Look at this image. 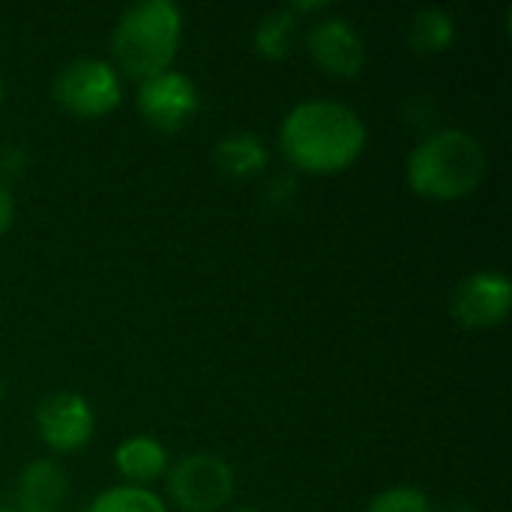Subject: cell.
I'll return each mask as SVG.
<instances>
[{
    "mask_svg": "<svg viewBox=\"0 0 512 512\" xmlns=\"http://www.w3.org/2000/svg\"><path fill=\"white\" fill-rule=\"evenodd\" d=\"M279 141L291 165L309 174H336L363 153L366 126L354 108L312 99L285 114Z\"/></svg>",
    "mask_w": 512,
    "mask_h": 512,
    "instance_id": "obj_1",
    "label": "cell"
},
{
    "mask_svg": "<svg viewBox=\"0 0 512 512\" xmlns=\"http://www.w3.org/2000/svg\"><path fill=\"white\" fill-rule=\"evenodd\" d=\"M483 144L462 129H441L420 141L408 156V186L432 201H456L471 195L486 177Z\"/></svg>",
    "mask_w": 512,
    "mask_h": 512,
    "instance_id": "obj_2",
    "label": "cell"
},
{
    "mask_svg": "<svg viewBox=\"0 0 512 512\" xmlns=\"http://www.w3.org/2000/svg\"><path fill=\"white\" fill-rule=\"evenodd\" d=\"M183 15L171 0H138L132 3L111 36V51L123 75L147 81L165 72L177 54Z\"/></svg>",
    "mask_w": 512,
    "mask_h": 512,
    "instance_id": "obj_3",
    "label": "cell"
},
{
    "mask_svg": "<svg viewBox=\"0 0 512 512\" xmlns=\"http://www.w3.org/2000/svg\"><path fill=\"white\" fill-rule=\"evenodd\" d=\"M123 87L111 63L99 57H78L66 63L54 81V99L75 117H102L120 105Z\"/></svg>",
    "mask_w": 512,
    "mask_h": 512,
    "instance_id": "obj_4",
    "label": "cell"
},
{
    "mask_svg": "<svg viewBox=\"0 0 512 512\" xmlns=\"http://www.w3.org/2000/svg\"><path fill=\"white\" fill-rule=\"evenodd\" d=\"M168 495L183 512H216L234 498V471L213 453H192L168 471Z\"/></svg>",
    "mask_w": 512,
    "mask_h": 512,
    "instance_id": "obj_5",
    "label": "cell"
},
{
    "mask_svg": "<svg viewBox=\"0 0 512 512\" xmlns=\"http://www.w3.org/2000/svg\"><path fill=\"white\" fill-rule=\"evenodd\" d=\"M201 108V93L195 81L183 72L165 69L138 87V111L159 132L183 129Z\"/></svg>",
    "mask_w": 512,
    "mask_h": 512,
    "instance_id": "obj_6",
    "label": "cell"
},
{
    "mask_svg": "<svg viewBox=\"0 0 512 512\" xmlns=\"http://www.w3.org/2000/svg\"><path fill=\"white\" fill-rule=\"evenodd\" d=\"M512 306V285L504 273H471L453 288L450 312L468 330H483L507 321Z\"/></svg>",
    "mask_w": 512,
    "mask_h": 512,
    "instance_id": "obj_7",
    "label": "cell"
},
{
    "mask_svg": "<svg viewBox=\"0 0 512 512\" xmlns=\"http://www.w3.org/2000/svg\"><path fill=\"white\" fill-rule=\"evenodd\" d=\"M36 429L54 453H75L93 438L96 417L84 396L51 393L36 408Z\"/></svg>",
    "mask_w": 512,
    "mask_h": 512,
    "instance_id": "obj_8",
    "label": "cell"
},
{
    "mask_svg": "<svg viewBox=\"0 0 512 512\" xmlns=\"http://www.w3.org/2000/svg\"><path fill=\"white\" fill-rule=\"evenodd\" d=\"M312 60L333 78H354L366 63V42L345 18H321L306 36Z\"/></svg>",
    "mask_w": 512,
    "mask_h": 512,
    "instance_id": "obj_9",
    "label": "cell"
},
{
    "mask_svg": "<svg viewBox=\"0 0 512 512\" xmlns=\"http://www.w3.org/2000/svg\"><path fill=\"white\" fill-rule=\"evenodd\" d=\"M66 498V477L51 459L30 462L15 489V510L18 512H57Z\"/></svg>",
    "mask_w": 512,
    "mask_h": 512,
    "instance_id": "obj_10",
    "label": "cell"
},
{
    "mask_svg": "<svg viewBox=\"0 0 512 512\" xmlns=\"http://www.w3.org/2000/svg\"><path fill=\"white\" fill-rule=\"evenodd\" d=\"M114 465L129 486L147 489V483L168 474V450L150 435H135L114 450Z\"/></svg>",
    "mask_w": 512,
    "mask_h": 512,
    "instance_id": "obj_11",
    "label": "cell"
},
{
    "mask_svg": "<svg viewBox=\"0 0 512 512\" xmlns=\"http://www.w3.org/2000/svg\"><path fill=\"white\" fill-rule=\"evenodd\" d=\"M213 159L222 168V174H228L234 180H246V177H255L267 168V147L258 135L234 132L216 144Z\"/></svg>",
    "mask_w": 512,
    "mask_h": 512,
    "instance_id": "obj_12",
    "label": "cell"
},
{
    "mask_svg": "<svg viewBox=\"0 0 512 512\" xmlns=\"http://www.w3.org/2000/svg\"><path fill=\"white\" fill-rule=\"evenodd\" d=\"M453 39L456 21L441 6H423L408 27V42L417 54H441L453 45Z\"/></svg>",
    "mask_w": 512,
    "mask_h": 512,
    "instance_id": "obj_13",
    "label": "cell"
},
{
    "mask_svg": "<svg viewBox=\"0 0 512 512\" xmlns=\"http://www.w3.org/2000/svg\"><path fill=\"white\" fill-rule=\"evenodd\" d=\"M294 39H297V15L291 12V6L267 12L255 27V48L267 60L288 57L294 48Z\"/></svg>",
    "mask_w": 512,
    "mask_h": 512,
    "instance_id": "obj_14",
    "label": "cell"
},
{
    "mask_svg": "<svg viewBox=\"0 0 512 512\" xmlns=\"http://www.w3.org/2000/svg\"><path fill=\"white\" fill-rule=\"evenodd\" d=\"M87 512H168L165 504L150 492L138 486H114L93 498Z\"/></svg>",
    "mask_w": 512,
    "mask_h": 512,
    "instance_id": "obj_15",
    "label": "cell"
},
{
    "mask_svg": "<svg viewBox=\"0 0 512 512\" xmlns=\"http://www.w3.org/2000/svg\"><path fill=\"white\" fill-rule=\"evenodd\" d=\"M366 512H435L432 510V501L420 492V489H411V486H396V489H387L381 492Z\"/></svg>",
    "mask_w": 512,
    "mask_h": 512,
    "instance_id": "obj_16",
    "label": "cell"
},
{
    "mask_svg": "<svg viewBox=\"0 0 512 512\" xmlns=\"http://www.w3.org/2000/svg\"><path fill=\"white\" fill-rule=\"evenodd\" d=\"M12 216H15V201H12V195L0 186V234H6V231H9Z\"/></svg>",
    "mask_w": 512,
    "mask_h": 512,
    "instance_id": "obj_17",
    "label": "cell"
},
{
    "mask_svg": "<svg viewBox=\"0 0 512 512\" xmlns=\"http://www.w3.org/2000/svg\"><path fill=\"white\" fill-rule=\"evenodd\" d=\"M444 512H477V507L474 504H465V501H453V504H447Z\"/></svg>",
    "mask_w": 512,
    "mask_h": 512,
    "instance_id": "obj_18",
    "label": "cell"
},
{
    "mask_svg": "<svg viewBox=\"0 0 512 512\" xmlns=\"http://www.w3.org/2000/svg\"><path fill=\"white\" fill-rule=\"evenodd\" d=\"M0 512H18L12 504H0Z\"/></svg>",
    "mask_w": 512,
    "mask_h": 512,
    "instance_id": "obj_19",
    "label": "cell"
},
{
    "mask_svg": "<svg viewBox=\"0 0 512 512\" xmlns=\"http://www.w3.org/2000/svg\"><path fill=\"white\" fill-rule=\"evenodd\" d=\"M231 512H258V510H252V507H237V510H231Z\"/></svg>",
    "mask_w": 512,
    "mask_h": 512,
    "instance_id": "obj_20",
    "label": "cell"
},
{
    "mask_svg": "<svg viewBox=\"0 0 512 512\" xmlns=\"http://www.w3.org/2000/svg\"><path fill=\"white\" fill-rule=\"evenodd\" d=\"M0 99H3V81H0Z\"/></svg>",
    "mask_w": 512,
    "mask_h": 512,
    "instance_id": "obj_21",
    "label": "cell"
},
{
    "mask_svg": "<svg viewBox=\"0 0 512 512\" xmlns=\"http://www.w3.org/2000/svg\"><path fill=\"white\" fill-rule=\"evenodd\" d=\"M0 399H3V384H0Z\"/></svg>",
    "mask_w": 512,
    "mask_h": 512,
    "instance_id": "obj_22",
    "label": "cell"
}]
</instances>
